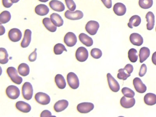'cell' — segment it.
I'll return each instance as SVG.
<instances>
[{"mask_svg": "<svg viewBox=\"0 0 156 117\" xmlns=\"http://www.w3.org/2000/svg\"><path fill=\"white\" fill-rule=\"evenodd\" d=\"M7 73L12 82L15 84L20 85L23 82V78L18 75L16 68L13 67H9L7 69Z\"/></svg>", "mask_w": 156, "mask_h": 117, "instance_id": "6da1fadb", "label": "cell"}, {"mask_svg": "<svg viewBox=\"0 0 156 117\" xmlns=\"http://www.w3.org/2000/svg\"><path fill=\"white\" fill-rule=\"evenodd\" d=\"M33 88L30 82H26L22 87V94L23 98L27 100L31 99L33 95Z\"/></svg>", "mask_w": 156, "mask_h": 117, "instance_id": "7a4b0ae2", "label": "cell"}, {"mask_svg": "<svg viewBox=\"0 0 156 117\" xmlns=\"http://www.w3.org/2000/svg\"><path fill=\"white\" fill-rule=\"evenodd\" d=\"M67 80L69 86L73 89L78 88L80 85L79 79L77 75L73 72H70L67 76Z\"/></svg>", "mask_w": 156, "mask_h": 117, "instance_id": "3957f363", "label": "cell"}, {"mask_svg": "<svg viewBox=\"0 0 156 117\" xmlns=\"http://www.w3.org/2000/svg\"><path fill=\"white\" fill-rule=\"evenodd\" d=\"M6 94L9 98L16 99L20 97V91L19 88L14 85L9 86L6 89Z\"/></svg>", "mask_w": 156, "mask_h": 117, "instance_id": "277c9868", "label": "cell"}, {"mask_svg": "<svg viewBox=\"0 0 156 117\" xmlns=\"http://www.w3.org/2000/svg\"><path fill=\"white\" fill-rule=\"evenodd\" d=\"M76 57L79 62H83L87 60L88 57V52L84 47L78 48L76 53Z\"/></svg>", "mask_w": 156, "mask_h": 117, "instance_id": "5b68a950", "label": "cell"}, {"mask_svg": "<svg viewBox=\"0 0 156 117\" xmlns=\"http://www.w3.org/2000/svg\"><path fill=\"white\" fill-rule=\"evenodd\" d=\"M99 24L95 21H90L87 23L85 29L87 32L91 35H94L99 29Z\"/></svg>", "mask_w": 156, "mask_h": 117, "instance_id": "8992f818", "label": "cell"}, {"mask_svg": "<svg viewBox=\"0 0 156 117\" xmlns=\"http://www.w3.org/2000/svg\"><path fill=\"white\" fill-rule=\"evenodd\" d=\"M35 99L37 102L43 105H47L51 101L50 96L46 93L42 92L36 93L35 94Z\"/></svg>", "mask_w": 156, "mask_h": 117, "instance_id": "52a82bcc", "label": "cell"}, {"mask_svg": "<svg viewBox=\"0 0 156 117\" xmlns=\"http://www.w3.org/2000/svg\"><path fill=\"white\" fill-rule=\"evenodd\" d=\"M94 108L93 103L91 102H82L77 106V110L81 113H87L93 110Z\"/></svg>", "mask_w": 156, "mask_h": 117, "instance_id": "ba28073f", "label": "cell"}, {"mask_svg": "<svg viewBox=\"0 0 156 117\" xmlns=\"http://www.w3.org/2000/svg\"><path fill=\"white\" fill-rule=\"evenodd\" d=\"M107 77L108 86L110 90L115 92L119 91L120 89V86L118 82L114 78V77L110 73H108Z\"/></svg>", "mask_w": 156, "mask_h": 117, "instance_id": "9c48e42d", "label": "cell"}, {"mask_svg": "<svg viewBox=\"0 0 156 117\" xmlns=\"http://www.w3.org/2000/svg\"><path fill=\"white\" fill-rule=\"evenodd\" d=\"M65 43L69 47H72L75 45L77 43V37L73 32H68L65 36Z\"/></svg>", "mask_w": 156, "mask_h": 117, "instance_id": "30bf717a", "label": "cell"}, {"mask_svg": "<svg viewBox=\"0 0 156 117\" xmlns=\"http://www.w3.org/2000/svg\"><path fill=\"white\" fill-rule=\"evenodd\" d=\"M83 13L80 10H77L75 12L67 10L65 13V17L72 20H80L83 17Z\"/></svg>", "mask_w": 156, "mask_h": 117, "instance_id": "8fae6325", "label": "cell"}, {"mask_svg": "<svg viewBox=\"0 0 156 117\" xmlns=\"http://www.w3.org/2000/svg\"><path fill=\"white\" fill-rule=\"evenodd\" d=\"M22 37V33L18 28H12L9 31V37L12 42H19L21 39Z\"/></svg>", "mask_w": 156, "mask_h": 117, "instance_id": "7c38bea8", "label": "cell"}, {"mask_svg": "<svg viewBox=\"0 0 156 117\" xmlns=\"http://www.w3.org/2000/svg\"><path fill=\"white\" fill-rule=\"evenodd\" d=\"M133 85L135 89L139 93H144L147 90V87L140 78L136 77L133 80Z\"/></svg>", "mask_w": 156, "mask_h": 117, "instance_id": "4fadbf2b", "label": "cell"}, {"mask_svg": "<svg viewBox=\"0 0 156 117\" xmlns=\"http://www.w3.org/2000/svg\"><path fill=\"white\" fill-rule=\"evenodd\" d=\"M120 105L123 108H129L135 105L136 100L134 98H127L124 96L120 99Z\"/></svg>", "mask_w": 156, "mask_h": 117, "instance_id": "5bb4252c", "label": "cell"}, {"mask_svg": "<svg viewBox=\"0 0 156 117\" xmlns=\"http://www.w3.org/2000/svg\"><path fill=\"white\" fill-rule=\"evenodd\" d=\"M129 40L132 44L140 46L143 43V38L141 35L137 33H132L129 37Z\"/></svg>", "mask_w": 156, "mask_h": 117, "instance_id": "9a60e30c", "label": "cell"}, {"mask_svg": "<svg viewBox=\"0 0 156 117\" xmlns=\"http://www.w3.org/2000/svg\"><path fill=\"white\" fill-rule=\"evenodd\" d=\"M49 5L52 10L56 12H63L65 9L64 4L58 0H52L50 2Z\"/></svg>", "mask_w": 156, "mask_h": 117, "instance_id": "2e32d148", "label": "cell"}, {"mask_svg": "<svg viewBox=\"0 0 156 117\" xmlns=\"http://www.w3.org/2000/svg\"><path fill=\"white\" fill-rule=\"evenodd\" d=\"M113 11L116 15L122 16L126 12V7L124 4L118 2L116 3L113 7Z\"/></svg>", "mask_w": 156, "mask_h": 117, "instance_id": "e0dca14e", "label": "cell"}, {"mask_svg": "<svg viewBox=\"0 0 156 117\" xmlns=\"http://www.w3.org/2000/svg\"><path fill=\"white\" fill-rule=\"evenodd\" d=\"M69 102L66 100H61L57 101L54 106V108L56 112H61L68 107Z\"/></svg>", "mask_w": 156, "mask_h": 117, "instance_id": "ac0fdd59", "label": "cell"}, {"mask_svg": "<svg viewBox=\"0 0 156 117\" xmlns=\"http://www.w3.org/2000/svg\"><path fill=\"white\" fill-rule=\"evenodd\" d=\"M31 36L32 31L30 29H26L24 33V37L21 44L22 47L25 48L30 45L31 41Z\"/></svg>", "mask_w": 156, "mask_h": 117, "instance_id": "d6986e66", "label": "cell"}, {"mask_svg": "<svg viewBox=\"0 0 156 117\" xmlns=\"http://www.w3.org/2000/svg\"><path fill=\"white\" fill-rule=\"evenodd\" d=\"M16 107L19 111L24 112L28 113L31 110V107L29 103L23 101H19L16 103Z\"/></svg>", "mask_w": 156, "mask_h": 117, "instance_id": "ffe728a7", "label": "cell"}, {"mask_svg": "<svg viewBox=\"0 0 156 117\" xmlns=\"http://www.w3.org/2000/svg\"><path fill=\"white\" fill-rule=\"evenodd\" d=\"M147 23V29L151 30L154 28L155 25V16L151 12H149L147 13L146 16Z\"/></svg>", "mask_w": 156, "mask_h": 117, "instance_id": "44dd1931", "label": "cell"}, {"mask_svg": "<svg viewBox=\"0 0 156 117\" xmlns=\"http://www.w3.org/2000/svg\"><path fill=\"white\" fill-rule=\"evenodd\" d=\"M49 7L44 4H40L36 6L35 8V13L41 16L46 15L49 12Z\"/></svg>", "mask_w": 156, "mask_h": 117, "instance_id": "7402d4cb", "label": "cell"}, {"mask_svg": "<svg viewBox=\"0 0 156 117\" xmlns=\"http://www.w3.org/2000/svg\"><path fill=\"white\" fill-rule=\"evenodd\" d=\"M79 39L82 42V44L87 47H90L93 45V39L87 34L84 33H81L79 36Z\"/></svg>", "mask_w": 156, "mask_h": 117, "instance_id": "603a6c76", "label": "cell"}, {"mask_svg": "<svg viewBox=\"0 0 156 117\" xmlns=\"http://www.w3.org/2000/svg\"><path fill=\"white\" fill-rule=\"evenodd\" d=\"M51 20L56 27H60L63 25L64 21L62 16L56 13H53L51 15Z\"/></svg>", "mask_w": 156, "mask_h": 117, "instance_id": "cb8c5ba5", "label": "cell"}, {"mask_svg": "<svg viewBox=\"0 0 156 117\" xmlns=\"http://www.w3.org/2000/svg\"><path fill=\"white\" fill-rule=\"evenodd\" d=\"M145 104L149 106H152L156 104V94L152 93H147L144 98Z\"/></svg>", "mask_w": 156, "mask_h": 117, "instance_id": "d4e9b609", "label": "cell"}, {"mask_svg": "<svg viewBox=\"0 0 156 117\" xmlns=\"http://www.w3.org/2000/svg\"><path fill=\"white\" fill-rule=\"evenodd\" d=\"M150 55V51L148 48L143 47L141 48L140 50L139 57L140 62L143 63L147 58L149 57Z\"/></svg>", "mask_w": 156, "mask_h": 117, "instance_id": "484cf974", "label": "cell"}, {"mask_svg": "<svg viewBox=\"0 0 156 117\" xmlns=\"http://www.w3.org/2000/svg\"><path fill=\"white\" fill-rule=\"evenodd\" d=\"M43 23L46 29L51 32H55L57 30L56 26L54 24L51 19L48 17H45L43 20Z\"/></svg>", "mask_w": 156, "mask_h": 117, "instance_id": "4316f807", "label": "cell"}, {"mask_svg": "<svg viewBox=\"0 0 156 117\" xmlns=\"http://www.w3.org/2000/svg\"><path fill=\"white\" fill-rule=\"evenodd\" d=\"M141 20L140 16L138 15H134L129 19L128 26L130 28H133V27L138 26L141 23Z\"/></svg>", "mask_w": 156, "mask_h": 117, "instance_id": "83f0119b", "label": "cell"}, {"mask_svg": "<svg viewBox=\"0 0 156 117\" xmlns=\"http://www.w3.org/2000/svg\"><path fill=\"white\" fill-rule=\"evenodd\" d=\"M55 82L57 87L61 89H63L66 87V81L63 76L61 74H57L56 75L55 77Z\"/></svg>", "mask_w": 156, "mask_h": 117, "instance_id": "f1b7e54d", "label": "cell"}, {"mask_svg": "<svg viewBox=\"0 0 156 117\" xmlns=\"http://www.w3.org/2000/svg\"><path fill=\"white\" fill-rule=\"evenodd\" d=\"M18 71L23 76H26L30 74V67L26 63H22L18 67Z\"/></svg>", "mask_w": 156, "mask_h": 117, "instance_id": "f546056e", "label": "cell"}, {"mask_svg": "<svg viewBox=\"0 0 156 117\" xmlns=\"http://www.w3.org/2000/svg\"><path fill=\"white\" fill-rule=\"evenodd\" d=\"M9 62V54L7 50L3 48H0V63L6 64Z\"/></svg>", "mask_w": 156, "mask_h": 117, "instance_id": "4dcf8cb0", "label": "cell"}, {"mask_svg": "<svg viewBox=\"0 0 156 117\" xmlns=\"http://www.w3.org/2000/svg\"><path fill=\"white\" fill-rule=\"evenodd\" d=\"M11 19V15L10 12L8 11L2 12L0 15V23L2 24L7 23L9 22Z\"/></svg>", "mask_w": 156, "mask_h": 117, "instance_id": "1f68e13d", "label": "cell"}, {"mask_svg": "<svg viewBox=\"0 0 156 117\" xmlns=\"http://www.w3.org/2000/svg\"><path fill=\"white\" fill-rule=\"evenodd\" d=\"M128 58L130 62L135 63L137 61V51L135 48H130L128 52Z\"/></svg>", "mask_w": 156, "mask_h": 117, "instance_id": "d6a6232c", "label": "cell"}, {"mask_svg": "<svg viewBox=\"0 0 156 117\" xmlns=\"http://www.w3.org/2000/svg\"><path fill=\"white\" fill-rule=\"evenodd\" d=\"M139 5L142 9H149L152 6L153 0H139Z\"/></svg>", "mask_w": 156, "mask_h": 117, "instance_id": "836d02e7", "label": "cell"}, {"mask_svg": "<svg viewBox=\"0 0 156 117\" xmlns=\"http://www.w3.org/2000/svg\"><path fill=\"white\" fill-rule=\"evenodd\" d=\"M67 51V49L63 44L59 43L55 45L54 48V53L56 55H60L62 54L63 51Z\"/></svg>", "mask_w": 156, "mask_h": 117, "instance_id": "e575fe53", "label": "cell"}, {"mask_svg": "<svg viewBox=\"0 0 156 117\" xmlns=\"http://www.w3.org/2000/svg\"><path fill=\"white\" fill-rule=\"evenodd\" d=\"M121 91L124 96L127 98H133L135 95V92L129 88L125 87L122 89Z\"/></svg>", "mask_w": 156, "mask_h": 117, "instance_id": "d590c367", "label": "cell"}, {"mask_svg": "<svg viewBox=\"0 0 156 117\" xmlns=\"http://www.w3.org/2000/svg\"><path fill=\"white\" fill-rule=\"evenodd\" d=\"M91 55L94 58L98 59L102 56V52L99 48H94L91 50Z\"/></svg>", "mask_w": 156, "mask_h": 117, "instance_id": "8d00e7d4", "label": "cell"}, {"mask_svg": "<svg viewBox=\"0 0 156 117\" xmlns=\"http://www.w3.org/2000/svg\"><path fill=\"white\" fill-rule=\"evenodd\" d=\"M124 69H120L118 70L119 73L118 74V78L120 80H125L130 76V74H127L125 72Z\"/></svg>", "mask_w": 156, "mask_h": 117, "instance_id": "74e56055", "label": "cell"}, {"mask_svg": "<svg viewBox=\"0 0 156 117\" xmlns=\"http://www.w3.org/2000/svg\"><path fill=\"white\" fill-rule=\"evenodd\" d=\"M67 8L71 11H74L76 9V5L73 0H65Z\"/></svg>", "mask_w": 156, "mask_h": 117, "instance_id": "f35d334b", "label": "cell"}, {"mask_svg": "<svg viewBox=\"0 0 156 117\" xmlns=\"http://www.w3.org/2000/svg\"><path fill=\"white\" fill-rule=\"evenodd\" d=\"M147 67L145 64H142L140 67V70L139 73V76L140 77H143L147 73Z\"/></svg>", "mask_w": 156, "mask_h": 117, "instance_id": "ab89813d", "label": "cell"}, {"mask_svg": "<svg viewBox=\"0 0 156 117\" xmlns=\"http://www.w3.org/2000/svg\"><path fill=\"white\" fill-rule=\"evenodd\" d=\"M36 50H37V48H35L34 51L32 52L29 56V59L30 62H34L36 60L37 56Z\"/></svg>", "mask_w": 156, "mask_h": 117, "instance_id": "60d3db41", "label": "cell"}, {"mask_svg": "<svg viewBox=\"0 0 156 117\" xmlns=\"http://www.w3.org/2000/svg\"><path fill=\"white\" fill-rule=\"evenodd\" d=\"M124 69L126 71L128 74H130L131 73H132V72H133V69H134L133 66L130 64H127L125 66V68Z\"/></svg>", "mask_w": 156, "mask_h": 117, "instance_id": "b9f144b4", "label": "cell"}, {"mask_svg": "<svg viewBox=\"0 0 156 117\" xmlns=\"http://www.w3.org/2000/svg\"><path fill=\"white\" fill-rule=\"evenodd\" d=\"M3 6L6 8H10L12 6L13 3L11 0H2Z\"/></svg>", "mask_w": 156, "mask_h": 117, "instance_id": "7bdbcfd3", "label": "cell"}, {"mask_svg": "<svg viewBox=\"0 0 156 117\" xmlns=\"http://www.w3.org/2000/svg\"><path fill=\"white\" fill-rule=\"evenodd\" d=\"M101 1L106 8L110 9L112 7V0H101Z\"/></svg>", "mask_w": 156, "mask_h": 117, "instance_id": "ee69618b", "label": "cell"}, {"mask_svg": "<svg viewBox=\"0 0 156 117\" xmlns=\"http://www.w3.org/2000/svg\"><path fill=\"white\" fill-rule=\"evenodd\" d=\"M51 116V112L50 111L47 110L43 111L41 114V117H49V116Z\"/></svg>", "mask_w": 156, "mask_h": 117, "instance_id": "f6af8a7d", "label": "cell"}, {"mask_svg": "<svg viewBox=\"0 0 156 117\" xmlns=\"http://www.w3.org/2000/svg\"><path fill=\"white\" fill-rule=\"evenodd\" d=\"M152 63L155 66H156V51L152 54V58H151Z\"/></svg>", "mask_w": 156, "mask_h": 117, "instance_id": "bcb514c9", "label": "cell"}, {"mask_svg": "<svg viewBox=\"0 0 156 117\" xmlns=\"http://www.w3.org/2000/svg\"><path fill=\"white\" fill-rule=\"evenodd\" d=\"M0 27H1V34H0V35H2L5 34V28L2 24H1Z\"/></svg>", "mask_w": 156, "mask_h": 117, "instance_id": "7dc6e473", "label": "cell"}, {"mask_svg": "<svg viewBox=\"0 0 156 117\" xmlns=\"http://www.w3.org/2000/svg\"><path fill=\"white\" fill-rule=\"evenodd\" d=\"M13 3H16L18 2L20 0H11Z\"/></svg>", "mask_w": 156, "mask_h": 117, "instance_id": "c3c4849f", "label": "cell"}, {"mask_svg": "<svg viewBox=\"0 0 156 117\" xmlns=\"http://www.w3.org/2000/svg\"><path fill=\"white\" fill-rule=\"evenodd\" d=\"M40 2H46L49 1V0H39Z\"/></svg>", "mask_w": 156, "mask_h": 117, "instance_id": "681fc988", "label": "cell"}, {"mask_svg": "<svg viewBox=\"0 0 156 117\" xmlns=\"http://www.w3.org/2000/svg\"></svg>", "mask_w": 156, "mask_h": 117, "instance_id": "f907efd6", "label": "cell"}]
</instances>
